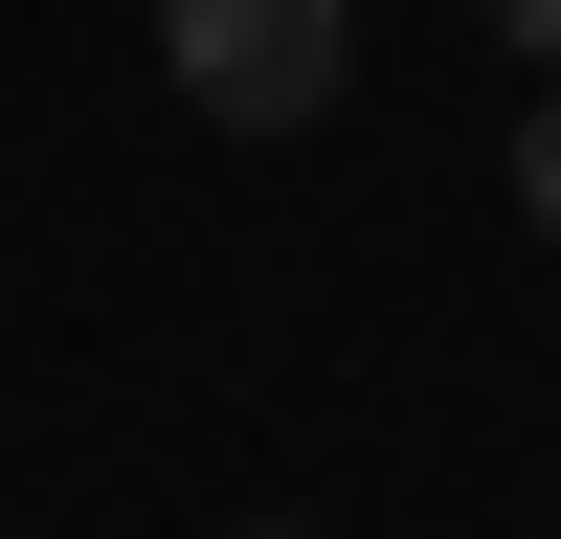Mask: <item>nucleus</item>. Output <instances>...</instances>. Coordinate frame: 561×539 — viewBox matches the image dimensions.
Instances as JSON below:
<instances>
[{
    "label": "nucleus",
    "mask_w": 561,
    "mask_h": 539,
    "mask_svg": "<svg viewBox=\"0 0 561 539\" xmlns=\"http://www.w3.org/2000/svg\"><path fill=\"white\" fill-rule=\"evenodd\" d=\"M517 225L561 248V68H539V113H517Z\"/></svg>",
    "instance_id": "nucleus-2"
},
{
    "label": "nucleus",
    "mask_w": 561,
    "mask_h": 539,
    "mask_svg": "<svg viewBox=\"0 0 561 539\" xmlns=\"http://www.w3.org/2000/svg\"><path fill=\"white\" fill-rule=\"evenodd\" d=\"M494 45H517V68H561V0H494Z\"/></svg>",
    "instance_id": "nucleus-3"
},
{
    "label": "nucleus",
    "mask_w": 561,
    "mask_h": 539,
    "mask_svg": "<svg viewBox=\"0 0 561 539\" xmlns=\"http://www.w3.org/2000/svg\"><path fill=\"white\" fill-rule=\"evenodd\" d=\"M248 539H293V517H248Z\"/></svg>",
    "instance_id": "nucleus-4"
},
{
    "label": "nucleus",
    "mask_w": 561,
    "mask_h": 539,
    "mask_svg": "<svg viewBox=\"0 0 561 539\" xmlns=\"http://www.w3.org/2000/svg\"><path fill=\"white\" fill-rule=\"evenodd\" d=\"M158 68L203 90L225 135H314L359 90V0H158Z\"/></svg>",
    "instance_id": "nucleus-1"
}]
</instances>
